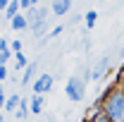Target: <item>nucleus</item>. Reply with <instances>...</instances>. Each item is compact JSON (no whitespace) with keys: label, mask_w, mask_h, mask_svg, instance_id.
<instances>
[{"label":"nucleus","mask_w":124,"mask_h":122,"mask_svg":"<svg viewBox=\"0 0 124 122\" xmlns=\"http://www.w3.org/2000/svg\"><path fill=\"white\" fill-rule=\"evenodd\" d=\"M103 113L112 122H124V91L115 81L108 84V98L103 103Z\"/></svg>","instance_id":"obj_1"},{"label":"nucleus","mask_w":124,"mask_h":122,"mask_svg":"<svg viewBox=\"0 0 124 122\" xmlns=\"http://www.w3.org/2000/svg\"><path fill=\"white\" fill-rule=\"evenodd\" d=\"M48 15H50V10H41V7H31L26 17H29V24H31V34L36 36V38H41L43 36V31H46V22H48Z\"/></svg>","instance_id":"obj_2"},{"label":"nucleus","mask_w":124,"mask_h":122,"mask_svg":"<svg viewBox=\"0 0 124 122\" xmlns=\"http://www.w3.org/2000/svg\"><path fill=\"white\" fill-rule=\"evenodd\" d=\"M64 93H67V98L72 101V103H81L84 101V96H86V89H84V79L81 77H69L67 79V86H64Z\"/></svg>","instance_id":"obj_3"},{"label":"nucleus","mask_w":124,"mask_h":122,"mask_svg":"<svg viewBox=\"0 0 124 122\" xmlns=\"http://www.w3.org/2000/svg\"><path fill=\"white\" fill-rule=\"evenodd\" d=\"M31 89H33V96H46L50 89H53V77L43 72V74H38V79L31 84Z\"/></svg>","instance_id":"obj_4"},{"label":"nucleus","mask_w":124,"mask_h":122,"mask_svg":"<svg viewBox=\"0 0 124 122\" xmlns=\"http://www.w3.org/2000/svg\"><path fill=\"white\" fill-rule=\"evenodd\" d=\"M108 65H110V58H100V60L95 62V67H93V72H91L93 81H98V79H103V77L108 74Z\"/></svg>","instance_id":"obj_5"},{"label":"nucleus","mask_w":124,"mask_h":122,"mask_svg":"<svg viewBox=\"0 0 124 122\" xmlns=\"http://www.w3.org/2000/svg\"><path fill=\"white\" fill-rule=\"evenodd\" d=\"M69 10H72V0H53V5H50V12L57 17H64Z\"/></svg>","instance_id":"obj_6"},{"label":"nucleus","mask_w":124,"mask_h":122,"mask_svg":"<svg viewBox=\"0 0 124 122\" xmlns=\"http://www.w3.org/2000/svg\"><path fill=\"white\" fill-rule=\"evenodd\" d=\"M12 53H15V50H12V41H5V38H2V41H0V65H7L10 58H12Z\"/></svg>","instance_id":"obj_7"},{"label":"nucleus","mask_w":124,"mask_h":122,"mask_svg":"<svg viewBox=\"0 0 124 122\" xmlns=\"http://www.w3.org/2000/svg\"><path fill=\"white\" fill-rule=\"evenodd\" d=\"M29 26H31V24H29V17L24 15V12L17 15L15 19L10 22V29H12V31H24V29H29Z\"/></svg>","instance_id":"obj_8"},{"label":"nucleus","mask_w":124,"mask_h":122,"mask_svg":"<svg viewBox=\"0 0 124 122\" xmlns=\"http://www.w3.org/2000/svg\"><path fill=\"white\" fill-rule=\"evenodd\" d=\"M2 15H5V19H7V22H12L17 15H22V2H19V0H12V2H10V7H7Z\"/></svg>","instance_id":"obj_9"},{"label":"nucleus","mask_w":124,"mask_h":122,"mask_svg":"<svg viewBox=\"0 0 124 122\" xmlns=\"http://www.w3.org/2000/svg\"><path fill=\"white\" fill-rule=\"evenodd\" d=\"M36 67H38V65H36V62H31L29 67L24 70V77H22V84H24V86H29V84H33V81L38 79V77H36Z\"/></svg>","instance_id":"obj_10"},{"label":"nucleus","mask_w":124,"mask_h":122,"mask_svg":"<svg viewBox=\"0 0 124 122\" xmlns=\"http://www.w3.org/2000/svg\"><path fill=\"white\" fill-rule=\"evenodd\" d=\"M19 105H22V98H19L17 93H12V96H7V103H5V113H17V110H19Z\"/></svg>","instance_id":"obj_11"},{"label":"nucleus","mask_w":124,"mask_h":122,"mask_svg":"<svg viewBox=\"0 0 124 122\" xmlns=\"http://www.w3.org/2000/svg\"><path fill=\"white\" fill-rule=\"evenodd\" d=\"M46 105V96H31V113L33 115H41Z\"/></svg>","instance_id":"obj_12"},{"label":"nucleus","mask_w":124,"mask_h":122,"mask_svg":"<svg viewBox=\"0 0 124 122\" xmlns=\"http://www.w3.org/2000/svg\"><path fill=\"white\" fill-rule=\"evenodd\" d=\"M84 22H86V29H93L95 22H98V12H95V10H88V12L84 15Z\"/></svg>","instance_id":"obj_13"},{"label":"nucleus","mask_w":124,"mask_h":122,"mask_svg":"<svg viewBox=\"0 0 124 122\" xmlns=\"http://www.w3.org/2000/svg\"><path fill=\"white\" fill-rule=\"evenodd\" d=\"M29 113H31V101H22V105H19V110H17L15 115L19 117V120H24Z\"/></svg>","instance_id":"obj_14"},{"label":"nucleus","mask_w":124,"mask_h":122,"mask_svg":"<svg viewBox=\"0 0 124 122\" xmlns=\"http://www.w3.org/2000/svg\"><path fill=\"white\" fill-rule=\"evenodd\" d=\"M15 62H17V70H26L31 62L26 60V55L24 53H15Z\"/></svg>","instance_id":"obj_15"},{"label":"nucleus","mask_w":124,"mask_h":122,"mask_svg":"<svg viewBox=\"0 0 124 122\" xmlns=\"http://www.w3.org/2000/svg\"><path fill=\"white\" fill-rule=\"evenodd\" d=\"M91 122H112V120H110L105 113H98V115H93V117H91Z\"/></svg>","instance_id":"obj_16"},{"label":"nucleus","mask_w":124,"mask_h":122,"mask_svg":"<svg viewBox=\"0 0 124 122\" xmlns=\"http://www.w3.org/2000/svg\"><path fill=\"white\" fill-rule=\"evenodd\" d=\"M12 50H15V53H24V46H22V41H19V38L12 41Z\"/></svg>","instance_id":"obj_17"},{"label":"nucleus","mask_w":124,"mask_h":122,"mask_svg":"<svg viewBox=\"0 0 124 122\" xmlns=\"http://www.w3.org/2000/svg\"><path fill=\"white\" fill-rule=\"evenodd\" d=\"M7 74H10V72H7V65H0V81H5Z\"/></svg>","instance_id":"obj_18"},{"label":"nucleus","mask_w":124,"mask_h":122,"mask_svg":"<svg viewBox=\"0 0 124 122\" xmlns=\"http://www.w3.org/2000/svg\"><path fill=\"white\" fill-rule=\"evenodd\" d=\"M19 2H22V10H26V12L33 7V0H19Z\"/></svg>","instance_id":"obj_19"},{"label":"nucleus","mask_w":124,"mask_h":122,"mask_svg":"<svg viewBox=\"0 0 124 122\" xmlns=\"http://www.w3.org/2000/svg\"><path fill=\"white\" fill-rule=\"evenodd\" d=\"M62 29H64L62 24H57V26H53V31H50V36H53V38H55V36H60V34H62Z\"/></svg>","instance_id":"obj_20"},{"label":"nucleus","mask_w":124,"mask_h":122,"mask_svg":"<svg viewBox=\"0 0 124 122\" xmlns=\"http://www.w3.org/2000/svg\"><path fill=\"white\" fill-rule=\"evenodd\" d=\"M10 2H12V0H0V10H2V12H5V10H7V7H10Z\"/></svg>","instance_id":"obj_21"},{"label":"nucleus","mask_w":124,"mask_h":122,"mask_svg":"<svg viewBox=\"0 0 124 122\" xmlns=\"http://www.w3.org/2000/svg\"><path fill=\"white\" fill-rule=\"evenodd\" d=\"M115 84H117V86H119V89H122V91H124V79H117Z\"/></svg>","instance_id":"obj_22"},{"label":"nucleus","mask_w":124,"mask_h":122,"mask_svg":"<svg viewBox=\"0 0 124 122\" xmlns=\"http://www.w3.org/2000/svg\"><path fill=\"white\" fill-rule=\"evenodd\" d=\"M36 5H38V0H33V7H36Z\"/></svg>","instance_id":"obj_23"},{"label":"nucleus","mask_w":124,"mask_h":122,"mask_svg":"<svg viewBox=\"0 0 124 122\" xmlns=\"http://www.w3.org/2000/svg\"><path fill=\"white\" fill-rule=\"evenodd\" d=\"M119 55H122V58H124V48H122V53H119Z\"/></svg>","instance_id":"obj_24"}]
</instances>
